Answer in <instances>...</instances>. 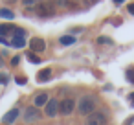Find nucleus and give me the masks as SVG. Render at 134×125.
<instances>
[{
  "mask_svg": "<svg viewBox=\"0 0 134 125\" xmlns=\"http://www.w3.org/2000/svg\"><path fill=\"white\" fill-rule=\"evenodd\" d=\"M0 17H2V19H8V20H13V19H15V13H13L11 9H8V8H2V9H0Z\"/></svg>",
  "mask_w": 134,
  "mask_h": 125,
  "instance_id": "nucleus-11",
  "label": "nucleus"
},
{
  "mask_svg": "<svg viewBox=\"0 0 134 125\" xmlns=\"http://www.w3.org/2000/svg\"><path fill=\"white\" fill-rule=\"evenodd\" d=\"M24 119L30 123V121H37V119H41V112H39V108L37 107H28L26 108V112H24Z\"/></svg>",
  "mask_w": 134,
  "mask_h": 125,
  "instance_id": "nucleus-6",
  "label": "nucleus"
},
{
  "mask_svg": "<svg viewBox=\"0 0 134 125\" xmlns=\"http://www.w3.org/2000/svg\"><path fill=\"white\" fill-rule=\"evenodd\" d=\"M0 42H2V44H9V39H6V37H0Z\"/></svg>",
  "mask_w": 134,
  "mask_h": 125,
  "instance_id": "nucleus-19",
  "label": "nucleus"
},
{
  "mask_svg": "<svg viewBox=\"0 0 134 125\" xmlns=\"http://www.w3.org/2000/svg\"><path fill=\"white\" fill-rule=\"evenodd\" d=\"M19 61H20V59H19V57H13V59H11V63H13V64H15V66H17V64H19Z\"/></svg>",
  "mask_w": 134,
  "mask_h": 125,
  "instance_id": "nucleus-20",
  "label": "nucleus"
},
{
  "mask_svg": "<svg viewBox=\"0 0 134 125\" xmlns=\"http://www.w3.org/2000/svg\"><path fill=\"white\" fill-rule=\"evenodd\" d=\"M105 121H107L105 114H103V112H96V110H94L90 116H86L85 125H105Z\"/></svg>",
  "mask_w": 134,
  "mask_h": 125,
  "instance_id": "nucleus-3",
  "label": "nucleus"
},
{
  "mask_svg": "<svg viewBox=\"0 0 134 125\" xmlns=\"http://www.w3.org/2000/svg\"><path fill=\"white\" fill-rule=\"evenodd\" d=\"M97 42H101V44H103V42H107V44H112V41H110L108 37H99V39H97Z\"/></svg>",
  "mask_w": 134,
  "mask_h": 125,
  "instance_id": "nucleus-16",
  "label": "nucleus"
},
{
  "mask_svg": "<svg viewBox=\"0 0 134 125\" xmlns=\"http://www.w3.org/2000/svg\"><path fill=\"white\" fill-rule=\"evenodd\" d=\"M24 6H28V8L31 6V8H33V6H35V2H33V0H26V2H24Z\"/></svg>",
  "mask_w": 134,
  "mask_h": 125,
  "instance_id": "nucleus-18",
  "label": "nucleus"
},
{
  "mask_svg": "<svg viewBox=\"0 0 134 125\" xmlns=\"http://www.w3.org/2000/svg\"><path fill=\"white\" fill-rule=\"evenodd\" d=\"M94 108H96V99H94L92 96H83V97L79 99V105H77L79 114L90 116V114L94 112Z\"/></svg>",
  "mask_w": 134,
  "mask_h": 125,
  "instance_id": "nucleus-1",
  "label": "nucleus"
},
{
  "mask_svg": "<svg viewBox=\"0 0 134 125\" xmlns=\"http://www.w3.org/2000/svg\"><path fill=\"white\" fill-rule=\"evenodd\" d=\"M30 48H31V52H35V53H41V52H44V48H46V42H44L41 37H33V39L30 41Z\"/></svg>",
  "mask_w": 134,
  "mask_h": 125,
  "instance_id": "nucleus-5",
  "label": "nucleus"
},
{
  "mask_svg": "<svg viewBox=\"0 0 134 125\" xmlns=\"http://www.w3.org/2000/svg\"><path fill=\"white\" fill-rule=\"evenodd\" d=\"M50 77H52V70H50V68L41 70V72H39V75H37V79H39L41 83H42V81H46V79H50Z\"/></svg>",
  "mask_w": 134,
  "mask_h": 125,
  "instance_id": "nucleus-13",
  "label": "nucleus"
},
{
  "mask_svg": "<svg viewBox=\"0 0 134 125\" xmlns=\"http://www.w3.org/2000/svg\"><path fill=\"white\" fill-rule=\"evenodd\" d=\"M28 59H30L31 63H35V64H39V63H41V59H39L37 55H33V53H28Z\"/></svg>",
  "mask_w": 134,
  "mask_h": 125,
  "instance_id": "nucleus-14",
  "label": "nucleus"
},
{
  "mask_svg": "<svg viewBox=\"0 0 134 125\" xmlns=\"http://www.w3.org/2000/svg\"><path fill=\"white\" fill-rule=\"evenodd\" d=\"M17 118H19V108H11V110L4 116V121H6V123H13Z\"/></svg>",
  "mask_w": 134,
  "mask_h": 125,
  "instance_id": "nucleus-10",
  "label": "nucleus"
},
{
  "mask_svg": "<svg viewBox=\"0 0 134 125\" xmlns=\"http://www.w3.org/2000/svg\"><path fill=\"white\" fill-rule=\"evenodd\" d=\"M17 83H19V85H24V83H26V77H24V75L17 77Z\"/></svg>",
  "mask_w": 134,
  "mask_h": 125,
  "instance_id": "nucleus-17",
  "label": "nucleus"
},
{
  "mask_svg": "<svg viewBox=\"0 0 134 125\" xmlns=\"http://www.w3.org/2000/svg\"><path fill=\"white\" fill-rule=\"evenodd\" d=\"M59 41H61L63 46H72V44H75V37H72V35H64V37H61Z\"/></svg>",
  "mask_w": 134,
  "mask_h": 125,
  "instance_id": "nucleus-12",
  "label": "nucleus"
},
{
  "mask_svg": "<svg viewBox=\"0 0 134 125\" xmlns=\"http://www.w3.org/2000/svg\"><path fill=\"white\" fill-rule=\"evenodd\" d=\"M129 97H130V105H132V107H134V94H130V96H129Z\"/></svg>",
  "mask_w": 134,
  "mask_h": 125,
  "instance_id": "nucleus-22",
  "label": "nucleus"
},
{
  "mask_svg": "<svg viewBox=\"0 0 134 125\" xmlns=\"http://www.w3.org/2000/svg\"><path fill=\"white\" fill-rule=\"evenodd\" d=\"M15 31H17V28H13V26H8V24H2V26H0V37L11 39V37L15 35Z\"/></svg>",
  "mask_w": 134,
  "mask_h": 125,
  "instance_id": "nucleus-8",
  "label": "nucleus"
},
{
  "mask_svg": "<svg viewBox=\"0 0 134 125\" xmlns=\"http://www.w3.org/2000/svg\"><path fill=\"white\" fill-rule=\"evenodd\" d=\"M129 13H132V15H134V4H129Z\"/></svg>",
  "mask_w": 134,
  "mask_h": 125,
  "instance_id": "nucleus-21",
  "label": "nucleus"
},
{
  "mask_svg": "<svg viewBox=\"0 0 134 125\" xmlns=\"http://www.w3.org/2000/svg\"><path fill=\"white\" fill-rule=\"evenodd\" d=\"M9 81V75L8 74H0V85H6Z\"/></svg>",
  "mask_w": 134,
  "mask_h": 125,
  "instance_id": "nucleus-15",
  "label": "nucleus"
},
{
  "mask_svg": "<svg viewBox=\"0 0 134 125\" xmlns=\"http://www.w3.org/2000/svg\"><path fill=\"white\" fill-rule=\"evenodd\" d=\"M57 114H59V101L52 97V99L46 103V116L53 118V116H57Z\"/></svg>",
  "mask_w": 134,
  "mask_h": 125,
  "instance_id": "nucleus-7",
  "label": "nucleus"
},
{
  "mask_svg": "<svg viewBox=\"0 0 134 125\" xmlns=\"http://www.w3.org/2000/svg\"><path fill=\"white\" fill-rule=\"evenodd\" d=\"M74 108H75V103H74V99H70V97H66V99H63V101L59 103V112L64 114V116L72 114Z\"/></svg>",
  "mask_w": 134,
  "mask_h": 125,
  "instance_id": "nucleus-4",
  "label": "nucleus"
},
{
  "mask_svg": "<svg viewBox=\"0 0 134 125\" xmlns=\"http://www.w3.org/2000/svg\"><path fill=\"white\" fill-rule=\"evenodd\" d=\"M2 64H4V61H2V57H0V68H2Z\"/></svg>",
  "mask_w": 134,
  "mask_h": 125,
  "instance_id": "nucleus-23",
  "label": "nucleus"
},
{
  "mask_svg": "<svg viewBox=\"0 0 134 125\" xmlns=\"http://www.w3.org/2000/svg\"><path fill=\"white\" fill-rule=\"evenodd\" d=\"M9 46H13V48H24L26 46V31L20 30V28H17L15 35L9 41Z\"/></svg>",
  "mask_w": 134,
  "mask_h": 125,
  "instance_id": "nucleus-2",
  "label": "nucleus"
},
{
  "mask_svg": "<svg viewBox=\"0 0 134 125\" xmlns=\"http://www.w3.org/2000/svg\"><path fill=\"white\" fill-rule=\"evenodd\" d=\"M48 101H50V99H48V94H46V92H39V94L35 96V107H46Z\"/></svg>",
  "mask_w": 134,
  "mask_h": 125,
  "instance_id": "nucleus-9",
  "label": "nucleus"
}]
</instances>
